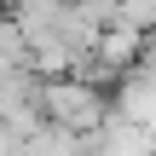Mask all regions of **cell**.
<instances>
[{"mask_svg":"<svg viewBox=\"0 0 156 156\" xmlns=\"http://www.w3.org/2000/svg\"><path fill=\"white\" fill-rule=\"evenodd\" d=\"M35 110H41V122L64 127L75 139H93L104 127V116H110V93H98L81 75H58V81H41L35 87Z\"/></svg>","mask_w":156,"mask_h":156,"instance_id":"6da1fadb","label":"cell"},{"mask_svg":"<svg viewBox=\"0 0 156 156\" xmlns=\"http://www.w3.org/2000/svg\"><path fill=\"white\" fill-rule=\"evenodd\" d=\"M139 58H145V35H139V29H122V23L98 29V41H93V64H98V69H110V75H127Z\"/></svg>","mask_w":156,"mask_h":156,"instance_id":"7a4b0ae2","label":"cell"},{"mask_svg":"<svg viewBox=\"0 0 156 156\" xmlns=\"http://www.w3.org/2000/svg\"><path fill=\"white\" fill-rule=\"evenodd\" d=\"M87 145H93L98 156H156V133L122 122V116H104V127H98Z\"/></svg>","mask_w":156,"mask_h":156,"instance_id":"3957f363","label":"cell"},{"mask_svg":"<svg viewBox=\"0 0 156 156\" xmlns=\"http://www.w3.org/2000/svg\"><path fill=\"white\" fill-rule=\"evenodd\" d=\"M81 151H87V139L64 133V127H52V122H41V127L23 139V156H81Z\"/></svg>","mask_w":156,"mask_h":156,"instance_id":"277c9868","label":"cell"},{"mask_svg":"<svg viewBox=\"0 0 156 156\" xmlns=\"http://www.w3.org/2000/svg\"><path fill=\"white\" fill-rule=\"evenodd\" d=\"M116 23L151 35V29H156V0H116Z\"/></svg>","mask_w":156,"mask_h":156,"instance_id":"5b68a950","label":"cell"},{"mask_svg":"<svg viewBox=\"0 0 156 156\" xmlns=\"http://www.w3.org/2000/svg\"><path fill=\"white\" fill-rule=\"evenodd\" d=\"M81 156H98V151H93V145H87V151H81Z\"/></svg>","mask_w":156,"mask_h":156,"instance_id":"8992f818","label":"cell"}]
</instances>
